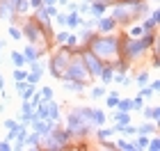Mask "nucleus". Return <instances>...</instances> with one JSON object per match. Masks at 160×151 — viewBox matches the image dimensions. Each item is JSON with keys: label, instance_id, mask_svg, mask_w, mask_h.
<instances>
[{"label": "nucleus", "instance_id": "obj_29", "mask_svg": "<svg viewBox=\"0 0 160 151\" xmlns=\"http://www.w3.org/2000/svg\"><path fill=\"white\" fill-rule=\"evenodd\" d=\"M110 135H112V131H110V128H108V131H105V128H103V131H98V138H101V142H105L108 138H110Z\"/></svg>", "mask_w": 160, "mask_h": 151}, {"label": "nucleus", "instance_id": "obj_3", "mask_svg": "<svg viewBox=\"0 0 160 151\" xmlns=\"http://www.w3.org/2000/svg\"><path fill=\"white\" fill-rule=\"evenodd\" d=\"M71 62V57H69V50L64 48V50H60L53 60H50V73H53L55 78H62V71L67 69V64Z\"/></svg>", "mask_w": 160, "mask_h": 151}, {"label": "nucleus", "instance_id": "obj_10", "mask_svg": "<svg viewBox=\"0 0 160 151\" xmlns=\"http://www.w3.org/2000/svg\"><path fill=\"white\" fill-rule=\"evenodd\" d=\"M39 55H41V53H39V50L34 48V46H28V48H25V55H23V57H25V60H30V62H34V60H37Z\"/></svg>", "mask_w": 160, "mask_h": 151}, {"label": "nucleus", "instance_id": "obj_24", "mask_svg": "<svg viewBox=\"0 0 160 151\" xmlns=\"http://www.w3.org/2000/svg\"><path fill=\"white\" fill-rule=\"evenodd\" d=\"M153 131H156V126H151V124H142L140 128H137V133H142V135L144 133H153Z\"/></svg>", "mask_w": 160, "mask_h": 151}, {"label": "nucleus", "instance_id": "obj_4", "mask_svg": "<svg viewBox=\"0 0 160 151\" xmlns=\"http://www.w3.org/2000/svg\"><path fill=\"white\" fill-rule=\"evenodd\" d=\"M156 37L153 34H149V37H144V39H140V41H135V39H130L128 44H126V53H128V57H140L144 50H147V46L153 41Z\"/></svg>", "mask_w": 160, "mask_h": 151}, {"label": "nucleus", "instance_id": "obj_19", "mask_svg": "<svg viewBox=\"0 0 160 151\" xmlns=\"http://www.w3.org/2000/svg\"><path fill=\"white\" fill-rule=\"evenodd\" d=\"M114 119H117V124H123V126H126L128 121H130L128 112H121V110H119V114H117V117H114Z\"/></svg>", "mask_w": 160, "mask_h": 151}, {"label": "nucleus", "instance_id": "obj_9", "mask_svg": "<svg viewBox=\"0 0 160 151\" xmlns=\"http://www.w3.org/2000/svg\"><path fill=\"white\" fill-rule=\"evenodd\" d=\"M114 25H117V21H114V18H101V21H98V28H101L103 32H110Z\"/></svg>", "mask_w": 160, "mask_h": 151}, {"label": "nucleus", "instance_id": "obj_31", "mask_svg": "<svg viewBox=\"0 0 160 151\" xmlns=\"http://www.w3.org/2000/svg\"><path fill=\"white\" fill-rule=\"evenodd\" d=\"M147 147H149L151 151H158V149H160V140H158V138H156V140H151V142H149Z\"/></svg>", "mask_w": 160, "mask_h": 151}, {"label": "nucleus", "instance_id": "obj_5", "mask_svg": "<svg viewBox=\"0 0 160 151\" xmlns=\"http://www.w3.org/2000/svg\"><path fill=\"white\" fill-rule=\"evenodd\" d=\"M82 64H85V69H89V73H92V76H98V71L103 69V67H101V60H98V57L94 55V53H89V50L85 53Z\"/></svg>", "mask_w": 160, "mask_h": 151}, {"label": "nucleus", "instance_id": "obj_25", "mask_svg": "<svg viewBox=\"0 0 160 151\" xmlns=\"http://www.w3.org/2000/svg\"><path fill=\"white\" fill-rule=\"evenodd\" d=\"M50 96H53V87H43L41 89V101H50Z\"/></svg>", "mask_w": 160, "mask_h": 151}, {"label": "nucleus", "instance_id": "obj_39", "mask_svg": "<svg viewBox=\"0 0 160 151\" xmlns=\"http://www.w3.org/2000/svg\"><path fill=\"white\" fill-rule=\"evenodd\" d=\"M117 96H110V98H108V105H110V108H117Z\"/></svg>", "mask_w": 160, "mask_h": 151}, {"label": "nucleus", "instance_id": "obj_18", "mask_svg": "<svg viewBox=\"0 0 160 151\" xmlns=\"http://www.w3.org/2000/svg\"><path fill=\"white\" fill-rule=\"evenodd\" d=\"M64 23H69L71 28H76V25L80 23V16H78V14L73 12V14H71V16H67V21H64Z\"/></svg>", "mask_w": 160, "mask_h": 151}, {"label": "nucleus", "instance_id": "obj_6", "mask_svg": "<svg viewBox=\"0 0 160 151\" xmlns=\"http://www.w3.org/2000/svg\"><path fill=\"white\" fill-rule=\"evenodd\" d=\"M14 0H0V18H14Z\"/></svg>", "mask_w": 160, "mask_h": 151}, {"label": "nucleus", "instance_id": "obj_21", "mask_svg": "<svg viewBox=\"0 0 160 151\" xmlns=\"http://www.w3.org/2000/svg\"><path fill=\"white\" fill-rule=\"evenodd\" d=\"M12 62L16 64V67H21V64H25V57L21 53H12Z\"/></svg>", "mask_w": 160, "mask_h": 151}, {"label": "nucleus", "instance_id": "obj_7", "mask_svg": "<svg viewBox=\"0 0 160 151\" xmlns=\"http://www.w3.org/2000/svg\"><path fill=\"white\" fill-rule=\"evenodd\" d=\"M23 32L28 34V39H30L32 44H34V41H39V37H41V30H39V25H34V23H28Z\"/></svg>", "mask_w": 160, "mask_h": 151}, {"label": "nucleus", "instance_id": "obj_13", "mask_svg": "<svg viewBox=\"0 0 160 151\" xmlns=\"http://www.w3.org/2000/svg\"><path fill=\"white\" fill-rule=\"evenodd\" d=\"M92 119H94V124H96V126H101L105 121V114L101 112V110H92Z\"/></svg>", "mask_w": 160, "mask_h": 151}, {"label": "nucleus", "instance_id": "obj_14", "mask_svg": "<svg viewBox=\"0 0 160 151\" xmlns=\"http://www.w3.org/2000/svg\"><path fill=\"white\" fill-rule=\"evenodd\" d=\"M117 105H119V110H121V112L133 110V101H130V98H126V101H117Z\"/></svg>", "mask_w": 160, "mask_h": 151}, {"label": "nucleus", "instance_id": "obj_41", "mask_svg": "<svg viewBox=\"0 0 160 151\" xmlns=\"http://www.w3.org/2000/svg\"><path fill=\"white\" fill-rule=\"evenodd\" d=\"M151 21H153V23H158V21H160V14L153 12V14H151Z\"/></svg>", "mask_w": 160, "mask_h": 151}, {"label": "nucleus", "instance_id": "obj_16", "mask_svg": "<svg viewBox=\"0 0 160 151\" xmlns=\"http://www.w3.org/2000/svg\"><path fill=\"white\" fill-rule=\"evenodd\" d=\"M114 147H117V149H123V151H133V149H135V144H130V142H126V140H119Z\"/></svg>", "mask_w": 160, "mask_h": 151}, {"label": "nucleus", "instance_id": "obj_38", "mask_svg": "<svg viewBox=\"0 0 160 151\" xmlns=\"http://www.w3.org/2000/svg\"><path fill=\"white\" fill-rule=\"evenodd\" d=\"M144 30H142V28H133V30H130V37H140V34H142Z\"/></svg>", "mask_w": 160, "mask_h": 151}, {"label": "nucleus", "instance_id": "obj_28", "mask_svg": "<svg viewBox=\"0 0 160 151\" xmlns=\"http://www.w3.org/2000/svg\"><path fill=\"white\" fill-rule=\"evenodd\" d=\"M147 117L149 119H158L160 117V110H158V108H151V110H147Z\"/></svg>", "mask_w": 160, "mask_h": 151}, {"label": "nucleus", "instance_id": "obj_42", "mask_svg": "<svg viewBox=\"0 0 160 151\" xmlns=\"http://www.w3.org/2000/svg\"><path fill=\"white\" fill-rule=\"evenodd\" d=\"M57 41H67V32H60V34H57Z\"/></svg>", "mask_w": 160, "mask_h": 151}, {"label": "nucleus", "instance_id": "obj_12", "mask_svg": "<svg viewBox=\"0 0 160 151\" xmlns=\"http://www.w3.org/2000/svg\"><path fill=\"white\" fill-rule=\"evenodd\" d=\"M67 89L69 92H82V80H69L67 83Z\"/></svg>", "mask_w": 160, "mask_h": 151}, {"label": "nucleus", "instance_id": "obj_30", "mask_svg": "<svg viewBox=\"0 0 160 151\" xmlns=\"http://www.w3.org/2000/svg\"><path fill=\"white\" fill-rule=\"evenodd\" d=\"M147 144H149V140L147 138H140V140L135 142V149H147Z\"/></svg>", "mask_w": 160, "mask_h": 151}, {"label": "nucleus", "instance_id": "obj_32", "mask_svg": "<svg viewBox=\"0 0 160 151\" xmlns=\"http://www.w3.org/2000/svg\"><path fill=\"white\" fill-rule=\"evenodd\" d=\"M137 83H140V85H147V83H149V73H147V71L137 76Z\"/></svg>", "mask_w": 160, "mask_h": 151}, {"label": "nucleus", "instance_id": "obj_40", "mask_svg": "<svg viewBox=\"0 0 160 151\" xmlns=\"http://www.w3.org/2000/svg\"><path fill=\"white\" fill-rule=\"evenodd\" d=\"M30 5H32V7H37V9H39V7L43 5V0H30Z\"/></svg>", "mask_w": 160, "mask_h": 151}, {"label": "nucleus", "instance_id": "obj_43", "mask_svg": "<svg viewBox=\"0 0 160 151\" xmlns=\"http://www.w3.org/2000/svg\"><path fill=\"white\" fill-rule=\"evenodd\" d=\"M57 3V0H43V5H46V7H50V5H55Z\"/></svg>", "mask_w": 160, "mask_h": 151}, {"label": "nucleus", "instance_id": "obj_11", "mask_svg": "<svg viewBox=\"0 0 160 151\" xmlns=\"http://www.w3.org/2000/svg\"><path fill=\"white\" fill-rule=\"evenodd\" d=\"M98 76L103 78V83H110L112 78H114V73H112V67H105V69H101V71H98Z\"/></svg>", "mask_w": 160, "mask_h": 151}, {"label": "nucleus", "instance_id": "obj_35", "mask_svg": "<svg viewBox=\"0 0 160 151\" xmlns=\"http://www.w3.org/2000/svg\"><path fill=\"white\" fill-rule=\"evenodd\" d=\"M133 110H142V96H137L133 101Z\"/></svg>", "mask_w": 160, "mask_h": 151}, {"label": "nucleus", "instance_id": "obj_27", "mask_svg": "<svg viewBox=\"0 0 160 151\" xmlns=\"http://www.w3.org/2000/svg\"><path fill=\"white\" fill-rule=\"evenodd\" d=\"M92 9H94V14H103V12H105V5H103V3H94Z\"/></svg>", "mask_w": 160, "mask_h": 151}, {"label": "nucleus", "instance_id": "obj_34", "mask_svg": "<svg viewBox=\"0 0 160 151\" xmlns=\"http://www.w3.org/2000/svg\"><path fill=\"white\" fill-rule=\"evenodd\" d=\"M25 71H14V80H25Z\"/></svg>", "mask_w": 160, "mask_h": 151}, {"label": "nucleus", "instance_id": "obj_47", "mask_svg": "<svg viewBox=\"0 0 160 151\" xmlns=\"http://www.w3.org/2000/svg\"><path fill=\"white\" fill-rule=\"evenodd\" d=\"M0 48H2V41H0Z\"/></svg>", "mask_w": 160, "mask_h": 151}, {"label": "nucleus", "instance_id": "obj_2", "mask_svg": "<svg viewBox=\"0 0 160 151\" xmlns=\"http://www.w3.org/2000/svg\"><path fill=\"white\" fill-rule=\"evenodd\" d=\"M64 71H67V73H62L64 80H85V73H87V69H85L82 60H73V62H69Z\"/></svg>", "mask_w": 160, "mask_h": 151}, {"label": "nucleus", "instance_id": "obj_8", "mask_svg": "<svg viewBox=\"0 0 160 151\" xmlns=\"http://www.w3.org/2000/svg\"><path fill=\"white\" fill-rule=\"evenodd\" d=\"M25 78H28V83H30V85H34V83H37L39 78H41V64H34L32 71H30V73H28Z\"/></svg>", "mask_w": 160, "mask_h": 151}, {"label": "nucleus", "instance_id": "obj_33", "mask_svg": "<svg viewBox=\"0 0 160 151\" xmlns=\"http://www.w3.org/2000/svg\"><path fill=\"white\" fill-rule=\"evenodd\" d=\"M103 94H105V92L101 89V87H94V89H92V98H101Z\"/></svg>", "mask_w": 160, "mask_h": 151}, {"label": "nucleus", "instance_id": "obj_46", "mask_svg": "<svg viewBox=\"0 0 160 151\" xmlns=\"http://www.w3.org/2000/svg\"><path fill=\"white\" fill-rule=\"evenodd\" d=\"M126 3H137V0H126Z\"/></svg>", "mask_w": 160, "mask_h": 151}, {"label": "nucleus", "instance_id": "obj_36", "mask_svg": "<svg viewBox=\"0 0 160 151\" xmlns=\"http://www.w3.org/2000/svg\"><path fill=\"white\" fill-rule=\"evenodd\" d=\"M67 44H69V46H76V44H78V39L73 37V34H67Z\"/></svg>", "mask_w": 160, "mask_h": 151}, {"label": "nucleus", "instance_id": "obj_23", "mask_svg": "<svg viewBox=\"0 0 160 151\" xmlns=\"http://www.w3.org/2000/svg\"><path fill=\"white\" fill-rule=\"evenodd\" d=\"M9 37L18 41L21 37H23V32H21V30H18V28H14V25H12V28H9Z\"/></svg>", "mask_w": 160, "mask_h": 151}, {"label": "nucleus", "instance_id": "obj_45", "mask_svg": "<svg viewBox=\"0 0 160 151\" xmlns=\"http://www.w3.org/2000/svg\"><path fill=\"white\" fill-rule=\"evenodd\" d=\"M101 3H103V5H110V3H112V0H101Z\"/></svg>", "mask_w": 160, "mask_h": 151}, {"label": "nucleus", "instance_id": "obj_37", "mask_svg": "<svg viewBox=\"0 0 160 151\" xmlns=\"http://www.w3.org/2000/svg\"><path fill=\"white\" fill-rule=\"evenodd\" d=\"M12 144H9V140H5V142H0V151H9Z\"/></svg>", "mask_w": 160, "mask_h": 151}, {"label": "nucleus", "instance_id": "obj_1", "mask_svg": "<svg viewBox=\"0 0 160 151\" xmlns=\"http://www.w3.org/2000/svg\"><path fill=\"white\" fill-rule=\"evenodd\" d=\"M117 50H119V44H117V39H114V37L94 39L92 53L96 55V57H112V55H117Z\"/></svg>", "mask_w": 160, "mask_h": 151}, {"label": "nucleus", "instance_id": "obj_20", "mask_svg": "<svg viewBox=\"0 0 160 151\" xmlns=\"http://www.w3.org/2000/svg\"><path fill=\"white\" fill-rule=\"evenodd\" d=\"M37 18L41 21V23H48V9H46V7H39V14H37Z\"/></svg>", "mask_w": 160, "mask_h": 151}, {"label": "nucleus", "instance_id": "obj_15", "mask_svg": "<svg viewBox=\"0 0 160 151\" xmlns=\"http://www.w3.org/2000/svg\"><path fill=\"white\" fill-rule=\"evenodd\" d=\"M25 142H28V144H30V147H34V149H37V147L41 144V140H39V133L30 135V138H28V135H25Z\"/></svg>", "mask_w": 160, "mask_h": 151}, {"label": "nucleus", "instance_id": "obj_22", "mask_svg": "<svg viewBox=\"0 0 160 151\" xmlns=\"http://www.w3.org/2000/svg\"><path fill=\"white\" fill-rule=\"evenodd\" d=\"M14 9H16V12H25L28 3H25V0H14Z\"/></svg>", "mask_w": 160, "mask_h": 151}, {"label": "nucleus", "instance_id": "obj_44", "mask_svg": "<svg viewBox=\"0 0 160 151\" xmlns=\"http://www.w3.org/2000/svg\"><path fill=\"white\" fill-rule=\"evenodd\" d=\"M2 87H5V80H2V76H0V92H2Z\"/></svg>", "mask_w": 160, "mask_h": 151}, {"label": "nucleus", "instance_id": "obj_17", "mask_svg": "<svg viewBox=\"0 0 160 151\" xmlns=\"http://www.w3.org/2000/svg\"><path fill=\"white\" fill-rule=\"evenodd\" d=\"M34 94V85H25V89L21 92V96H23L25 101H30V96Z\"/></svg>", "mask_w": 160, "mask_h": 151}, {"label": "nucleus", "instance_id": "obj_26", "mask_svg": "<svg viewBox=\"0 0 160 151\" xmlns=\"http://www.w3.org/2000/svg\"><path fill=\"white\" fill-rule=\"evenodd\" d=\"M5 126L9 128V131H18V128H21V124H16L14 119H7V121H5Z\"/></svg>", "mask_w": 160, "mask_h": 151}]
</instances>
